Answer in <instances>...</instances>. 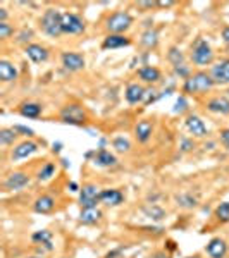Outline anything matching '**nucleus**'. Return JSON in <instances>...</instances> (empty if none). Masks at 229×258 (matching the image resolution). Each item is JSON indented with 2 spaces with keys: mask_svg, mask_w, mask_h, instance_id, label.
Instances as JSON below:
<instances>
[{
  "mask_svg": "<svg viewBox=\"0 0 229 258\" xmlns=\"http://www.w3.org/2000/svg\"><path fill=\"white\" fill-rule=\"evenodd\" d=\"M214 80L212 76H209L207 72H196L193 76H190L188 80H184L183 84V91L184 93H203V91H209L214 86Z\"/></svg>",
  "mask_w": 229,
  "mask_h": 258,
  "instance_id": "nucleus-1",
  "label": "nucleus"
},
{
  "mask_svg": "<svg viewBox=\"0 0 229 258\" xmlns=\"http://www.w3.org/2000/svg\"><path fill=\"white\" fill-rule=\"evenodd\" d=\"M41 30L52 38L60 36V33H62V14L55 9L45 11V14L41 16Z\"/></svg>",
  "mask_w": 229,
  "mask_h": 258,
  "instance_id": "nucleus-2",
  "label": "nucleus"
},
{
  "mask_svg": "<svg viewBox=\"0 0 229 258\" xmlns=\"http://www.w3.org/2000/svg\"><path fill=\"white\" fill-rule=\"evenodd\" d=\"M192 61L196 65H207L214 61V52H212L211 45L205 40H196V43L192 48Z\"/></svg>",
  "mask_w": 229,
  "mask_h": 258,
  "instance_id": "nucleus-3",
  "label": "nucleus"
},
{
  "mask_svg": "<svg viewBox=\"0 0 229 258\" xmlns=\"http://www.w3.org/2000/svg\"><path fill=\"white\" fill-rule=\"evenodd\" d=\"M133 24V17L128 12H114L112 16L107 17V30L110 34H121Z\"/></svg>",
  "mask_w": 229,
  "mask_h": 258,
  "instance_id": "nucleus-4",
  "label": "nucleus"
},
{
  "mask_svg": "<svg viewBox=\"0 0 229 258\" xmlns=\"http://www.w3.org/2000/svg\"><path fill=\"white\" fill-rule=\"evenodd\" d=\"M60 119L66 122V124H72V126H81L83 122L87 121V112L83 110L81 105L78 103H69L64 109L60 110Z\"/></svg>",
  "mask_w": 229,
  "mask_h": 258,
  "instance_id": "nucleus-5",
  "label": "nucleus"
},
{
  "mask_svg": "<svg viewBox=\"0 0 229 258\" xmlns=\"http://www.w3.org/2000/svg\"><path fill=\"white\" fill-rule=\"evenodd\" d=\"M98 201H100V191L93 184H87L81 188L79 193V205L81 209H97Z\"/></svg>",
  "mask_w": 229,
  "mask_h": 258,
  "instance_id": "nucleus-6",
  "label": "nucleus"
},
{
  "mask_svg": "<svg viewBox=\"0 0 229 258\" xmlns=\"http://www.w3.org/2000/svg\"><path fill=\"white\" fill-rule=\"evenodd\" d=\"M83 31H85V23L78 14H72V12L62 14V33L79 34Z\"/></svg>",
  "mask_w": 229,
  "mask_h": 258,
  "instance_id": "nucleus-7",
  "label": "nucleus"
},
{
  "mask_svg": "<svg viewBox=\"0 0 229 258\" xmlns=\"http://www.w3.org/2000/svg\"><path fill=\"white\" fill-rule=\"evenodd\" d=\"M28 182H30V177H28L24 172H12V174L4 181V188L9 191H19V190H23Z\"/></svg>",
  "mask_w": 229,
  "mask_h": 258,
  "instance_id": "nucleus-8",
  "label": "nucleus"
},
{
  "mask_svg": "<svg viewBox=\"0 0 229 258\" xmlns=\"http://www.w3.org/2000/svg\"><path fill=\"white\" fill-rule=\"evenodd\" d=\"M62 65L71 72L81 71V69L85 67V59H83V55H79V53L66 52V53H62Z\"/></svg>",
  "mask_w": 229,
  "mask_h": 258,
  "instance_id": "nucleus-9",
  "label": "nucleus"
},
{
  "mask_svg": "<svg viewBox=\"0 0 229 258\" xmlns=\"http://www.w3.org/2000/svg\"><path fill=\"white\" fill-rule=\"evenodd\" d=\"M38 150V145L35 141H23L12 150V160H23L31 157Z\"/></svg>",
  "mask_w": 229,
  "mask_h": 258,
  "instance_id": "nucleus-10",
  "label": "nucleus"
},
{
  "mask_svg": "<svg viewBox=\"0 0 229 258\" xmlns=\"http://www.w3.org/2000/svg\"><path fill=\"white\" fill-rule=\"evenodd\" d=\"M211 76L215 84H229V61H222L214 65Z\"/></svg>",
  "mask_w": 229,
  "mask_h": 258,
  "instance_id": "nucleus-11",
  "label": "nucleus"
},
{
  "mask_svg": "<svg viewBox=\"0 0 229 258\" xmlns=\"http://www.w3.org/2000/svg\"><path fill=\"white\" fill-rule=\"evenodd\" d=\"M207 253L211 258H224L226 253H228V244H226L224 239L214 238L211 239V243L207 244Z\"/></svg>",
  "mask_w": 229,
  "mask_h": 258,
  "instance_id": "nucleus-12",
  "label": "nucleus"
},
{
  "mask_svg": "<svg viewBox=\"0 0 229 258\" xmlns=\"http://www.w3.org/2000/svg\"><path fill=\"white\" fill-rule=\"evenodd\" d=\"M186 129H188L190 133L196 138H203L207 134V126L198 115H190L186 119Z\"/></svg>",
  "mask_w": 229,
  "mask_h": 258,
  "instance_id": "nucleus-13",
  "label": "nucleus"
},
{
  "mask_svg": "<svg viewBox=\"0 0 229 258\" xmlns=\"http://www.w3.org/2000/svg\"><path fill=\"white\" fill-rule=\"evenodd\" d=\"M207 109L214 114L228 115L229 114V100L226 97H215V98L207 102Z\"/></svg>",
  "mask_w": 229,
  "mask_h": 258,
  "instance_id": "nucleus-14",
  "label": "nucleus"
},
{
  "mask_svg": "<svg viewBox=\"0 0 229 258\" xmlns=\"http://www.w3.org/2000/svg\"><path fill=\"white\" fill-rule=\"evenodd\" d=\"M145 93H147V90H145L141 84L131 83V84H128V88H126V100H128L129 103L143 102V98H145Z\"/></svg>",
  "mask_w": 229,
  "mask_h": 258,
  "instance_id": "nucleus-15",
  "label": "nucleus"
},
{
  "mask_svg": "<svg viewBox=\"0 0 229 258\" xmlns=\"http://www.w3.org/2000/svg\"><path fill=\"white\" fill-rule=\"evenodd\" d=\"M100 201L109 207H117L124 201V196H123V193L117 190H104V191H100Z\"/></svg>",
  "mask_w": 229,
  "mask_h": 258,
  "instance_id": "nucleus-16",
  "label": "nucleus"
},
{
  "mask_svg": "<svg viewBox=\"0 0 229 258\" xmlns=\"http://www.w3.org/2000/svg\"><path fill=\"white\" fill-rule=\"evenodd\" d=\"M26 55L35 62V64L45 62L47 59H49V52H47V48H43L41 45H35V43H31V45L26 47Z\"/></svg>",
  "mask_w": 229,
  "mask_h": 258,
  "instance_id": "nucleus-17",
  "label": "nucleus"
},
{
  "mask_svg": "<svg viewBox=\"0 0 229 258\" xmlns=\"http://www.w3.org/2000/svg\"><path fill=\"white\" fill-rule=\"evenodd\" d=\"M129 43H131V40L126 38V36H123V34H109L106 40H104V43H102V47L107 50H112V48H121V47H128Z\"/></svg>",
  "mask_w": 229,
  "mask_h": 258,
  "instance_id": "nucleus-18",
  "label": "nucleus"
},
{
  "mask_svg": "<svg viewBox=\"0 0 229 258\" xmlns=\"http://www.w3.org/2000/svg\"><path fill=\"white\" fill-rule=\"evenodd\" d=\"M152 131H154V128H152V122L148 121H140L135 128V134L140 143H147L152 136Z\"/></svg>",
  "mask_w": 229,
  "mask_h": 258,
  "instance_id": "nucleus-19",
  "label": "nucleus"
},
{
  "mask_svg": "<svg viewBox=\"0 0 229 258\" xmlns=\"http://www.w3.org/2000/svg\"><path fill=\"white\" fill-rule=\"evenodd\" d=\"M93 162L97 163V165H100V167H112V165H116L117 159L110 152H107V150L100 148L97 153H95Z\"/></svg>",
  "mask_w": 229,
  "mask_h": 258,
  "instance_id": "nucleus-20",
  "label": "nucleus"
},
{
  "mask_svg": "<svg viewBox=\"0 0 229 258\" xmlns=\"http://www.w3.org/2000/svg\"><path fill=\"white\" fill-rule=\"evenodd\" d=\"M53 207H55V201L49 194H43V196H40L35 201V212L38 213H50L53 210Z\"/></svg>",
  "mask_w": 229,
  "mask_h": 258,
  "instance_id": "nucleus-21",
  "label": "nucleus"
},
{
  "mask_svg": "<svg viewBox=\"0 0 229 258\" xmlns=\"http://www.w3.org/2000/svg\"><path fill=\"white\" fill-rule=\"evenodd\" d=\"M138 76L145 83H157L160 80V71L157 67H152V65H145L138 71Z\"/></svg>",
  "mask_w": 229,
  "mask_h": 258,
  "instance_id": "nucleus-22",
  "label": "nucleus"
},
{
  "mask_svg": "<svg viewBox=\"0 0 229 258\" xmlns=\"http://www.w3.org/2000/svg\"><path fill=\"white\" fill-rule=\"evenodd\" d=\"M18 78V71L16 67L7 61H0V80L9 83V81H14Z\"/></svg>",
  "mask_w": 229,
  "mask_h": 258,
  "instance_id": "nucleus-23",
  "label": "nucleus"
},
{
  "mask_svg": "<svg viewBox=\"0 0 229 258\" xmlns=\"http://www.w3.org/2000/svg\"><path fill=\"white\" fill-rule=\"evenodd\" d=\"M31 239H33L35 243L41 244V246H45L47 250H52V232L49 231H36L33 236H31Z\"/></svg>",
  "mask_w": 229,
  "mask_h": 258,
  "instance_id": "nucleus-24",
  "label": "nucleus"
},
{
  "mask_svg": "<svg viewBox=\"0 0 229 258\" xmlns=\"http://www.w3.org/2000/svg\"><path fill=\"white\" fill-rule=\"evenodd\" d=\"M100 217H102V212L98 209H83L79 220H81L83 224H95Z\"/></svg>",
  "mask_w": 229,
  "mask_h": 258,
  "instance_id": "nucleus-25",
  "label": "nucleus"
},
{
  "mask_svg": "<svg viewBox=\"0 0 229 258\" xmlns=\"http://www.w3.org/2000/svg\"><path fill=\"white\" fill-rule=\"evenodd\" d=\"M41 114V105H38V103H23V107H21V115H24V117H38V115Z\"/></svg>",
  "mask_w": 229,
  "mask_h": 258,
  "instance_id": "nucleus-26",
  "label": "nucleus"
},
{
  "mask_svg": "<svg viewBox=\"0 0 229 258\" xmlns=\"http://www.w3.org/2000/svg\"><path fill=\"white\" fill-rule=\"evenodd\" d=\"M157 43H159L157 31L148 30V31H145V33H143V36H141V45L143 47H147V48H154Z\"/></svg>",
  "mask_w": 229,
  "mask_h": 258,
  "instance_id": "nucleus-27",
  "label": "nucleus"
},
{
  "mask_svg": "<svg viewBox=\"0 0 229 258\" xmlns=\"http://www.w3.org/2000/svg\"><path fill=\"white\" fill-rule=\"evenodd\" d=\"M143 212L147 213L150 219H154V220H162V219H165V212L160 209V207H157V205H152V207H143Z\"/></svg>",
  "mask_w": 229,
  "mask_h": 258,
  "instance_id": "nucleus-28",
  "label": "nucleus"
},
{
  "mask_svg": "<svg viewBox=\"0 0 229 258\" xmlns=\"http://www.w3.org/2000/svg\"><path fill=\"white\" fill-rule=\"evenodd\" d=\"M16 138H18V133H16L14 129H2L0 131V145H4V146L14 143Z\"/></svg>",
  "mask_w": 229,
  "mask_h": 258,
  "instance_id": "nucleus-29",
  "label": "nucleus"
},
{
  "mask_svg": "<svg viewBox=\"0 0 229 258\" xmlns=\"http://www.w3.org/2000/svg\"><path fill=\"white\" fill-rule=\"evenodd\" d=\"M176 201L183 209H193L196 205V198H193L192 194H179V196H176Z\"/></svg>",
  "mask_w": 229,
  "mask_h": 258,
  "instance_id": "nucleus-30",
  "label": "nucleus"
},
{
  "mask_svg": "<svg viewBox=\"0 0 229 258\" xmlns=\"http://www.w3.org/2000/svg\"><path fill=\"white\" fill-rule=\"evenodd\" d=\"M215 217L221 222H229V201H224L215 209Z\"/></svg>",
  "mask_w": 229,
  "mask_h": 258,
  "instance_id": "nucleus-31",
  "label": "nucleus"
},
{
  "mask_svg": "<svg viewBox=\"0 0 229 258\" xmlns=\"http://www.w3.org/2000/svg\"><path fill=\"white\" fill-rule=\"evenodd\" d=\"M53 172H55V165H53V163H45V165L41 167V171L38 172V179H40V181H47V179L52 177Z\"/></svg>",
  "mask_w": 229,
  "mask_h": 258,
  "instance_id": "nucleus-32",
  "label": "nucleus"
},
{
  "mask_svg": "<svg viewBox=\"0 0 229 258\" xmlns=\"http://www.w3.org/2000/svg\"><path fill=\"white\" fill-rule=\"evenodd\" d=\"M114 148H116L117 152H128V150L131 148V145H129V141L126 140V138L119 136L114 140Z\"/></svg>",
  "mask_w": 229,
  "mask_h": 258,
  "instance_id": "nucleus-33",
  "label": "nucleus"
},
{
  "mask_svg": "<svg viewBox=\"0 0 229 258\" xmlns=\"http://www.w3.org/2000/svg\"><path fill=\"white\" fill-rule=\"evenodd\" d=\"M169 61L173 62L174 65H177V64H184V62H183V53H181V50H177V48H171V52H169Z\"/></svg>",
  "mask_w": 229,
  "mask_h": 258,
  "instance_id": "nucleus-34",
  "label": "nucleus"
},
{
  "mask_svg": "<svg viewBox=\"0 0 229 258\" xmlns=\"http://www.w3.org/2000/svg\"><path fill=\"white\" fill-rule=\"evenodd\" d=\"M174 71H176V74H179L181 78H184V80H188V78H190V67L186 64L174 65Z\"/></svg>",
  "mask_w": 229,
  "mask_h": 258,
  "instance_id": "nucleus-35",
  "label": "nucleus"
},
{
  "mask_svg": "<svg viewBox=\"0 0 229 258\" xmlns=\"http://www.w3.org/2000/svg\"><path fill=\"white\" fill-rule=\"evenodd\" d=\"M16 131V133H23L24 136H33V129H30V128H26V126H14V128H12Z\"/></svg>",
  "mask_w": 229,
  "mask_h": 258,
  "instance_id": "nucleus-36",
  "label": "nucleus"
},
{
  "mask_svg": "<svg viewBox=\"0 0 229 258\" xmlns=\"http://www.w3.org/2000/svg\"><path fill=\"white\" fill-rule=\"evenodd\" d=\"M12 33V28L7 23H0V38H7Z\"/></svg>",
  "mask_w": 229,
  "mask_h": 258,
  "instance_id": "nucleus-37",
  "label": "nucleus"
},
{
  "mask_svg": "<svg viewBox=\"0 0 229 258\" xmlns=\"http://www.w3.org/2000/svg\"><path fill=\"white\" fill-rule=\"evenodd\" d=\"M31 36H33V33H31V31L30 30H24L23 31V33H21V34H19V38H18V42L19 43H24V42H26V40H30L31 38Z\"/></svg>",
  "mask_w": 229,
  "mask_h": 258,
  "instance_id": "nucleus-38",
  "label": "nucleus"
},
{
  "mask_svg": "<svg viewBox=\"0 0 229 258\" xmlns=\"http://www.w3.org/2000/svg\"><path fill=\"white\" fill-rule=\"evenodd\" d=\"M181 143H183V146H181V148H183L184 152H190V150H192V148H195V145H193V141L186 140V138H183V141H181Z\"/></svg>",
  "mask_w": 229,
  "mask_h": 258,
  "instance_id": "nucleus-39",
  "label": "nucleus"
},
{
  "mask_svg": "<svg viewBox=\"0 0 229 258\" xmlns=\"http://www.w3.org/2000/svg\"><path fill=\"white\" fill-rule=\"evenodd\" d=\"M184 105H186V100L179 98V100H177V103H176V109H174V112H183V110L186 109Z\"/></svg>",
  "mask_w": 229,
  "mask_h": 258,
  "instance_id": "nucleus-40",
  "label": "nucleus"
},
{
  "mask_svg": "<svg viewBox=\"0 0 229 258\" xmlns=\"http://www.w3.org/2000/svg\"><path fill=\"white\" fill-rule=\"evenodd\" d=\"M221 140H222V143L228 146V145H229V129H224V131H222V133H221Z\"/></svg>",
  "mask_w": 229,
  "mask_h": 258,
  "instance_id": "nucleus-41",
  "label": "nucleus"
},
{
  "mask_svg": "<svg viewBox=\"0 0 229 258\" xmlns=\"http://www.w3.org/2000/svg\"><path fill=\"white\" fill-rule=\"evenodd\" d=\"M157 5H159V7H173L174 2H173V0H159Z\"/></svg>",
  "mask_w": 229,
  "mask_h": 258,
  "instance_id": "nucleus-42",
  "label": "nucleus"
},
{
  "mask_svg": "<svg viewBox=\"0 0 229 258\" xmlns=\"http://www.w3.org/2000/svg\"><path fill=\"white\" fill-rule=\"evenodd\" d=\"M150 258H171V255L165 253V251H157V253H154Z\"/></svg>",
  "mask_w": 229,
  "mask_h": 258,
  "instance_id": "nucleus-43",
  "label": "nucleus"
},
{
  "mask_svg": "<svg viewBox=\"0 0 229 258\" xmlns=\"http://www.w3.org/2000/svg\"><path fill=\"white\" fill-rule=\"evenodd\" d=\"M222 40H224V43L229 47V28H224V30H222Z\"/></svg>",
  "mask_w": 229,
  "mask_h": 258,
  "instance_id": "nucleus-44",
  "label": "nucleus"
},
{
  "mask_svg": "<svg viewBox=\"0 0 229 258\" xmlns=\"http://www.w3.org/2000/svg\"><path fill=\"white\" fill-rule=\"evenodd\" d=\"M5 19H7V11L0 9V23H5Z\"/></svg>",
  "mask_w": 229,
  "mask_h": 258,
  "instance_id": "nucleus-45",
  "label": "nucleus"
},
{
  "mask_svg": "<svg viewBox=\"0 0 229 258\" xmlns=\"http://www.w3.org/2000/svg\"><path fill=\"white\" fill-rule=\"evenodd\" d=\"M69 188H71V191H79L78 190V184H76V182H71V184H69Z\"/></svg>",
  "mask_w": 229,
  "mask_h": 258,
  "instance_id": "nucleus-46",
  "label": "nucleus"
},
{
  "mask_svg": "<svg viewBox=\"0 0 229 258\" xmlns=\"http://www.w3.org/2000/svg\"><path fill=\"white\" fill-rule=\"evenodd\" d=\"M60 150V143H53V152H59Z\"/></svg>",
  "mask_w": 229,
  "mask_h": 258,
  "instance_id": "nucleus-47",
  "label": "nucleus"
},
{
  "mask_svg": "<svg viewBox=\"0 0 229 258\" xmlns=\"http://www.w3.org/2000/svg\"><path fill=\"white\" fill-rule=\"evenodd\" d=\"M190 258H200V257H190Z\"/></svg>",
  "mask_w": 229,
  "mask_h": 258,
  "instance_id": "nucleus-48",
  "label": "nucleus"
},
{
  "mask_svg": "<svg viewBox=\"0 0 229 258\" xmlns=\"http://www.w3.org/2000/svg\"><path fill=\"white\" fill-rule=\"evenodd\" d=\"M31 258H40V257H31Z\"/></svg>",
  "mask_w": 229,
  "mask_h": 258,
  "instance_id": "nucleus-49",
  "label": "nucleus"
},
{
  "mask_svg": "<svg viewBox=\"0 0 229 258\" xmlns=\"http://www.w3.org/2000/svg\"><path fill=\"white\" fill-rule=\"evenodd\" d=\"M228 148H229V145H228Z\"/></svg>",
  "mask_w": 229,
  "mask_h": 258,
  "instance_id": "nucleus-50",
  "label": "nucleus"
}]
</instances>
